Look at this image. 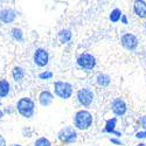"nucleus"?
Instances as JSON below:
<instances>
[{
    "instance_id": "1",
    "label": "nucleus",
    "mask_w": 146,
    "mask_h": 146,
    "mask_svg": "<svg viewBox=\"0 0 146 146\" xmlns=\"http://www.w3.org/2000/svg\"><path fill=\"white\" fill-rule=\"evenodd\" d=\"M92 115L87 110H80L74 116V126L78 130H88L92 125Z\"/></svg>"
},
{
    "instance_id": "2",
    "label": "nucleus",
    "mask_w": 146,
    "mask_h": 146,
    "mask_svg": "<svg viewBox=\"0 0 146 146\" xmlns=\"http://www.w3.org/2000/svg\"><path fill=\"white\" fill-rule=\"evenodd\" d=\"M18 112L25 118H31L35 112V103L29 97H22L17 103Z\"/></svg>"
},
{
    "instance_id": "3",
    "label": "nucleus",
    "mask_w": 146,
    "mask_h": 146,
    "mask_svg": "<svg viewBox=\"0 0 146 146\" xmlns=\"http://www.w3.org/2000/svg\"><path fill=\"white\" fill-rule=\"evenodd\" d=\"M54 92L57 97L62 100H68L72 95V86L69 82L56 81L54 83Z\"/></svg>"
},
{
    "instance_id": "4",
    "label": "nucleus",
    "mask_w": 146,
    "mask_h": 146,
    "mask_svg": "<svg viewBox=\"0 0 146 146\" xmlns=\"http://www.w3.org/2000/svg\"><path fill=\"white\" fill-rule=\"evenodd\" d=\"M57 138L63 144H72L77 139V131L71 126H66L58 131Z\"/></svg>"
},
{
    "instance_id": "5",
    "label": "nucleus",
    "mask_w": 146,
    "mask_h": 146,
    "mask_svg": "<svg viewBox=\"0 0 146 146\" xmlns=\"http://www.w3.org/2000/svg\"><path fill=\"white\" fill-rule=\"evenodd\" d=\"M77 64L84 70H92L96 67V58L89 53H83L77 57Z\"/></svg>"
},
{
    "instance_id": "6",
    "label": "nucleus",
    "mask_w": 146,
    "mask_h": 146,
    "mask_svg": "<svg viewBox=\"0 0 146 146\" xmlns=\"http://www.w3.org/2000/svg\"><path fill=\"white\" fill-rule=\"evenodd\" d=\"M33 61L38 67L43 68L49 62V54H48V52L46 49H43V48H38V49L34 52Z\"/></svg>"
},
{
    "instance_id": "7",
    "label": "nucleus",
    "mask_w": 146,
    "mask_h": 146,
    "mask_svg": "<svg viewBox=\"0 0 146 146\" xmlns=\"http://www.w3.org/2000/svg\"><path fill=\"white\" fill-rule=\"evenodd\" d=\"M77 101L83 106H89L94 101V92L89 88H82L77 91Z\"/></svg>"
},
{
    "instance_id": "8",
    "label": "nucleus",
    "mask_w": 146,
    "mask_h": 146,
    "mask_svg": "<svg viewBox=\"0 0 146 146\" xmlns=\"http://www.w3.org/2000/svg\"><path fill=\"white\" fill-rule=\"evenodd\" d=\"M121 44H123V47L125 48V49L127 50H133L136 49L137 46H138V39L136 38L133 34H124L123 36H121Z\"/></svg>"
},
{
    "instance_id": "9",
    "label": "nucleus",
    "mask_w": 146,
    "mask_h": 146,
    "mask_svg": "<svg viewBox=\"0 0 146 146\" xmlns=\"http://www.w3.org/2000/svg\"><path fill=\"white\" fill-rule=\"evenodd\" d=\"M17 18V12L12 8H4L0 11V21L4 23L13 22Z\"/></svg>"
},
{
    "instance_id": "10",
    "label": "nucleus",
    "mask_w": 146,
    "mask_h": 146,
    "mask_svg": "<svg viewBox=\"0 0 146 146\" xmlns=\"http://www.w3.org/2000/svg\"><path fill=\"white\" fill-rule=\"evenodd\" d=\"M126 104L123 100L120 98H116L112 102V111L116 116H123L126 112Z\"/></svg>"
},
{
    "instance_id": "11",
    "label": "nucleus",
    "mask_w": 146,
    "mask_h": 146,
    "mask_svg": "<svg viewBox=\"0 0 146 146\" xmlns=\"http://www.w3.org/2000/svg\"><path fill=\"white\" fill-rule=\"evenodd\" d=\"M54 101V95L48 91V90H43L40 92L39 95V102L42 106H49Z\"/></svg>"
},
{
    "instance_id": "12",
    "label": "nucleus",
    "mask_w": 146,
    "mask_h": 146,
    "mask_svg": "<svg viewBox=\"0 0 146 146\" xmlns=\"http://www.w3.org/2000/svg\"><path fill=\"white\" fill-rule=\"evenodd\" d=\"M135 13L139 17V18H145L146 17V3L141 1V0H137L135 3Z\"/></svg>"
},
{
    "instance_id": "13",
    "label": "nucleus",
    "mask_w": 146,
    "mask_h": 146,
    "mask_svg": "<svg viewBox=\"0 0 146 146\" xmlns=\"http://www.w3.org/2000/svg\"><path fill=\"white\" fill-rule=\"evenodd\" d=\"M116 125H117V119L116 118H111V119H108L106 123H105V127H104V132H108V133H113L116 136H121L120 132H117L115 129H116Z\"/></svg>"
},
{
    "instance_id": "14",
    "label": "nucleus",
    "mask_w": 146,
    "mask_h": 146,
    "mask_svg": "<svg viewBox=\"0 0 146 146\" xmlns=\"http://www.w3.org/2000/svg\"><path fill=\"white\" fill-rule=\"evenodd\" d=\"M11 84L6 78L0 80V98H5L9 95Z\"/></svg>"
},
{
    "instance_id": "15",
    "label": "nucleus",
    "mask_w": 146,
    "mask_h": 146,
    "mask_svg": "<svg viewBox=\"0 0 146 146\" xmlns=\"http://www.w3.org/2000/svg\"><path fill=\"white\" fill-rule=\"evenodd\" d=\"M71 31L70 29H61L58 32V40L61 43H68L71 40Z\"/></svg>"
},
{
    "instance_id": "16",
    "label": "nucleus",
    "mask_w": 146,
    "mask_h": 146,
    "mask_svg": "<svg viewBox=\"0 0 146 146\" xmlns=\"http://www.w3.org/2000/svg\"><path fill=\"white\" fill-rule=\"evenodd\" d=\"M12 77H13V80L15 82H20L23 77H25V70H23V68L21 67H14L13 70H12Z\"/></svg>"
},
{
    "instance_id": "17",
    "label": "nucleus",
    "mask_w": 146,
    "mask_h": 146,
    "mask_svg": "<svg viewBox=\"0 0 146 146\" xmlns=\"http://www.w3.org/2000/svg\"><path fill=\"white\" fill-rule=\"evenodd\" d=\"M110 81H111L110 76L106 74H98L96 77V82L100 87H108L110 84Z\"/></svg>"
},
{
    "instance_id": "18",
    "label": "nucleus",
    "mask_w": 146,
    "mask_h": 146,
    "mask_svg": "<svg viewBox=\"0 0 146 146\" xmlns=\"http://www.w3.org/2000/svg\"><path fill=\"white\" fill-rule=\"evenodd\" d=\"M121 17H123V14H121V11L118 9V8H115L111 13H110V17H109V19H110L111 22H118Z\"/></svg>"
},
{
    "instance_id": "19",
    "label": "nucleus",
    "mask_w": 146,
    "mask_h": 146,
    "mask_svg": "<svg viewBox=\"0 0 146 146\" xmlns=\"http://www.w3.org/2000/svg\"><path fill=\"white\" fill-rule=\"evenodd\" d=\"M34 146H52V143L46 137H40V138H38L35 140Z\"/></svg>"
},
{
    "instance_id": "20",
    "label": "nucleus",
    "mask_w": 146,
    "mask_h": 146,
    "mask_svg": "<svg viewBox=\"0 0 146 146\" xmlns=\"http://www.w3.org/2000/svg\"><path fill=\"white\" fill-rule=\"evenodd\" d=\"M12 36L17 41H22L23 40V33L20 28H13L12 29Z\"/></svg>"
},
{
    "instance_id": "21",
    "label": "nucleus",
    "mask_w": 146,
    "mask_h": 146,
    "mask_svg": "<svg viewBox=\"0 0 146 146\" xmlns=\"http://www.w3.org/2000/svg\"><path fill=\"white\" fill-rule=\"evenodd\" d=\"M53 77V72L49 70H46L43 72H40L39 74V78L40 80H50Z\"/></svg>"
},
{
    "instance_id": "22",
    "label": "nucleus",
    "mask_w": 146,
    "mask_h": 146,
    "mask_svg": "<svg viewBox=\"0 0 146 146\" xmlns=\"http://www.w3.org/2000/svg\"><path fill=\"white\" fill-rule=\"evenodd\" d=\"M140 124H141V126L144 129H146V116H144V117L140 118Z\"/></svg>"
},
{
    "instance_id": "23",
    "label": "nucleus",
    "mask_w": 146,
    "mask_h": 146,
    "mask_svg": "<svg viewBox=\"0 0 146 146\" xmlns=\"http://www.w3.org/2000/svg\"><path fill=\"white\" fill-rule=\"evenodd\" d=\"M137 138H146V131L138 132V133H137Z\"/></svg>"
},
{
    "instance_id": "24",
    "label": "nucleus",
    "mask_w": 146,
    "mask_h": 146,
    "mask_svg": "<svg viewBox=\"0 0 146 146\" xmlns=\"http://www.w3.org/2000/svg\"><path fill=\"white\" fill-rule=\"evenodd\" d=\"M0 146H6V140L1 135H0Z\"/></svg>"
},
{
    "instance_id": "25",
    "label": "nucleus",
    "mask_w": 146,
    "mask_h": 146,
    "mask_svg": "<svg viewBox=\"0 0 146 146\" xmlns=\"http://www.w3.org/2000/svg\"><path fill=\"white\" fill-rule=\"evenodd\" d=\"M111 143L117 144V145H123V143H121L120 140H118V139H116V138H111Z\"/></svg>"
},
{
    "instance_id": "26",
    "label": "nucleus",
    "mask_w": 146,
    "mask_h": 146,
    "mask_svg": "<svg viewBox=\"0 0 146 146\" xmlns=\"http://www.w3.org/2000/svg\"><path fill=\"white\" fill-rule=\"evenodd\" d=\"M120 21L123 22L124 25H126V23H127V19H126V17H125V15H123V17H121V19H120Z\"/></svg>"
},
{
    "instance_id": "27",
    "label": "nucleus",
    "mask_w": 146,
    "mask_h": 146,
    "mask_svg": "<svg viewBox=\"0 0 146 146\" xmlns=\"http://www.w3.org/2000/svg\"><path fill=\"white\" fill-rule=\"evenodd\" d=\"M4 115H5V112H4V110H1V109H0V119H1V118L4 117Z\"/></svg>"
},
{
    "instance_id": "28",
    "label": "nucleus",
    "mask_w": 146,
    "mask_h": 146,
    "mask_svg": "<svg viewBox=\"0 0 146 146\" xmlns=\"http://www.w3.org/2000/svg\"><path fill=\"white\" fill-rule=\"evenodd\" d=\"M137 146H145L144 144H139V145H137Z\"/></svg>"
},
{
    "instance_id": "29",
    "label": "nucleus",
    "mask_w": 146,
    "mask_h": 146,
    "mask_svg": "<svg viewBox=\"0 0 146 146\" xmlns=\"http://www.w3.org/2000/svg\"><path fill=\"white\" fill-rule=\"evenodd\" d=\"M13 146H21V145H19V144H14Z\"/></svg>"
},
{
    "instance_id": "30",
    "label": "nucleus",
    "mask_w": 146,
    "mask_h": 146,
    "mask_svg": "<svg viewBox=\"0 0 146 146\" xmlns=\"http://www.w3.org/2000/svg\"><path fill=\"white\" fill-rule=\"evenodd\" d=\"M145 28H146V23H145Z\"/></svg>"
}]
</instances>
